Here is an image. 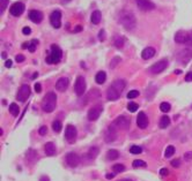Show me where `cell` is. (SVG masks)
I'll return each mask as SVG.
<instances>
[{
	"label": "cell",
	"instance_id": "obj_48",
	"mask_svg": "<svg viewBox=\"0 0 192 181\" xmlns=\"http://www.w3.org/2000/svg\"><path fill=\"white\" fill-rule=\"evenodd\" d=\"M171 165L174 167H178L179 165H180V160L179 159H175V160H173L171 162Z\"/></svg>",
	"mask_w": 192,
	"mask_h": 181
},
{
	"label": "cell",
	"instance_id": "obj_44",
	"mask_svg": "<svg viewBox=\"0 0 192 181\" xmlns=\"http://www.w3.org/2000/svg\"><path fill=\"white\" fill-rule=\"evenodd\" d=\"M184 159L185 160H191L192 159V151H188L184 153Z\"/></svg>",
	"mask_w": 192,
	"mask_h": 181
},
{
	"label": "cell",
	"instance_id": "obj_53",
	"mask_svg": "<svg viewBox=\"0 0 192 181\" xmlns=\"http://www.w3.org/2000/svg\"><path fill=\"white\" fill-rule=\"evenodd\" d=\"M40 181H50V179H49L48 177H45V175H43V177H41V179H40Z\"/></svg>",
	"mask_w": 192,
	"mask_h": 181
},
{
	"label": "cell",
	"instance_id": "obj_18",
	"mask_svg": "<svg viewBox=\"0 0 192 181\" xmlns=\"http://www.w3.org/2000/svg\"><path fill=\"white\" fill-rule=\"evenodd\" d=\"M137 125L141 129H145L148 126V118H147L145 112H139L137 117Z\"/></svg>",
	"mask_w": 192,
	"mask_h": 181
},
{
	"label": "cell",
	"instance_id": "obj_23",
	"mask_svg": "<svg viewBox=\"0 0 192 181\" xmlns=\"http://www.w3.org/2000/svg\"><path fill=\"white\" fill-rule=\"evenodd\" d=\"M101 19H102V14L100 11H94L92 13V16H90V21L93 24H98L101 22Z\"/></svg>",
	"mask_w": 192,
	"mask_h": 181
},
{
	"label": "cell",
	"instance_id": "obj_26",
	"mask_svg": "<svg viewBox=\"0 0 192 181\" xmlns=\"http://www.w3.org/2000/svg\"><path fill=\"white\" fill-rule=\"evenodd\" d=\"M98 152H100V150H98L97 147H92L88 150V157H89V159H95L96 157H97V155H98Z\"/></svg>",
	"mask_w": 192,
	"mask_h": 181
},
{
	"label": "cell",
	"instance_id": "obj_56",
	"mask_svg": "<svg viewBox=\"0 0 192 181\" xmlns=\"http://www.w3.org/2000/svg\"><path fill=\"white\" fill-rule=\"evenodd\" d=\"M80 30H81V27H77L74 31H75V32H78V31H80Z\"/></svg>",
	"mask_w": 192,
	"mask_h": 181
},
{
	"label": "cell",
	"instance_id": "obj_59",
	"mask_svg": "<svg viewBox=\"0 0 192 181\" xmlns=\"http://www.w3.org/2000/svg\"><path fill=\"white\" fill-rule=\"evenodd\" d=\"M175 73H176V74H180L182 72H180V70H175Z\"/></svg>",
	"mask_w": 192,
	"mask_h": 181
},
{
	"label": "cell",
	"instance_id": "obj_34",
	"mask_svg": "<svg viewBox=\"0 0 192 181\" xmlns=\"http://www.w3.org/2000/svg\"><path fill=\"white\" fill-rule=\"evenodd\" d=\"M130 152L133 153V155H139V153L142 152V148L139 147V145H132L130 148Z\"/></svg>",
	"mask_w": 192,
	"mask_h": 181
},
{
	"label": "cell",
	"instance_id": "obj_2",
	"mask_svg": "<svg viewBox=\"0 0 192 181\" xmlns=\"http://www.w3.org/2000/svg\"><path fill=\"white\" fill-rule=\"evenodd\" d=\"M125 85H126V83L124 80H121V79L115 80L107 90L108 100H117L121 96V94L123 92V90L125 89Z\"/></svg>",
	"mask_w": 192,
	"mask_h": 181
},
{
	"label": "cell",
	"instance_id": "obj_15",
	"mask_svg": "<svg viewBox=\"0 0 192 181\" xmlns=\"http://www.w3.org/2000/svg\"><path fill=\"white\" fill-rule=\"evenodd\" d=\"M25 4L23 2H14L9 8V13L13 16H20L25 12Z\"/></svg>",
	"mask_w": 192,
	"mask_h": 181
},
{
	"label": "cell",
	"instance_id": "obj_27",
	"mask_svg": "<svg viewBox=\"0 0 192 181\" xmlns=\"http://www.w3.org/2000/svg\"><path fill=\"white\" fill-rule=\"evenodd\" d=\"M170 125V118L168 115H163L160 120V127L161 128H167L168 126Z\"/></svg>",
	"mask_w": 192,
	"mask_h": 181
},
{
	"label": "cell",
	"instance_id": "obj_24",
	"mask_svg": "<svg viewBox=\"0 0 192 181\" xmlns=\"http://www.w3.org/2000/svg\"><path fill=\"white\" fill-rule=\"evenodd\" d=\"M105 80H107V74H105V72L101 70V72H98V73L96 74L95 81L97 84H103L105 82Z\"/></svg>",
	"mask_w": 192,
	"mask_h": 181
},
{
	"label": "cell",
	"instance_id": "obj_52",
	"mask_svg": "<svg viewBox=\"0 0 192 181\" xmlns=\"http://www.w3.org/2000/svg\"><path fill=\"white\" fill-rule=\"evenodd\" d=\"M113 177H115V174H112V173H108V174H107V175H105V178H107V179H112V178H113Z\"/></svg>",
	"mask_w": 192,
	"mask_h": 181
},
{
	"label": "cell",
	"instance_id": "obj_40",
	"mask_svg": "<svg viewBox=\"0 0 192 181\" xmlns=\"http://www.w3.org/2000/svg\"><path fill=\"white\" fill-rule=\"evenodd\" d=\"M138 96H139V91H138V90H131V91L127 94V98H128V99L137 98Z\"/></svg>",
	"mask_w": 192,
	"mask_h": 181
},
{
	"label": "cell",
	"instance_id": "obj_41",
	"mask_svg": "<svg viewBox=\"0 0 192 181\" xmlns=\"http://www.w3.org/2000/svg\"><path fill=\"white\" fill-rule=\"evenodd\" d=\"M98 39L101 41V42H103V41H105V31L102 29V30H100V32H98Z\"/></svg>",
	"mask_w": 192,
	"mask_h": 181
},
{
	"label": "cell",
	"instance_id": "obj_50",
	"mask_svg": "<svg viewBox=\"0 0 192 181\" xmlns=\"http://www.w3.org/2000/svg\"><path fill=\"white\" fill-rule=\"evenodd\" d=\"M35 91H36V92H41V91H42V87H41V84H40V83L35 84Z\"/></svg>",
	"mask_w": 192,
	"mask_h": 181
},
{
	"label": "cell",
	"instance_id": "obj_39",
	"mask_svg": "<svg viewBox=\"0 0 192 181\" xmlns=\"http://www.w3.org/2000/svg\"><path fill=\"white\" fill-rule=\"evenodd\" d=\"M119 62H121V58H119V57H115V58L111 60V62H110V68H115Z\"/></svg>",
	"mask_w": 192,
	"mask_h": 181
},
{
	"label": "cell",
	"instance_id": "obj_60",
	"mask_svg": "<svg viewBox=\"0 0 192 181\" xmlns=\"http://www.w3.org/2000/svg\"><path fill=\"white\" fill-rule=\"evenodd\" d=\"M121 181H132V180H130V179H125V180H121Z\"/></svg>",
	"mask_w": 192,
	"mask_h": 181
},
{
	"label": "cell",
	"instance_id": "obj_14",
	"mask_svg": "<svg viewBox=\"0 0 192 181\" xmlns=\"http://www.w3.org/2000/svg\"><path fill=\"white\" fill-rule=\"evenodd\" d=\"M137 6L139 7V9L144 11V12H148L155 8L154 2H152L151 0H136Z\"/></svg>",
	"mask_w": 192,
	"mask_h": 181
},
{
	"label": "cell",
	"instance_id": "obj_38",
	"mask_svg": "<svg viewBox=\"0 0 192 181\" xmlns=\"http://www.w3.org/2000/svg\"><path fill=\"white\" fill-rule=\"evenodd\" d=\"M113 171H115L116 173L124 172V171H125V166H124L123 164H116V165H113Z\"/></svg>",
	"mask_w": 192,
	"mask_h": 181
},
{
	"label": "cell",
	"instance_id": "obj_45",
	"mask_svg": "<svg viewBox=\"0 0 192 181\" xmlns=\"http://www.w3.org/2000/svg\"><path fill=\"white\" fill-rule=\"evenodd\" d=\"M25 56H22V54H17V56L15 57V60L17 61V62H23L25 61Z\"/></svg>",
	"mask_w": 192,
	"mask_h": 181
},
{
	"label": "cell",
	"instance_id": "obj_37",
	"mask_svg": "<svg viewBox=\"0 0 192 181\" xmlns=\"http://www.w3.org/2000/svg\"><path fill=\"white\" fill-rule=\"evenodd\" d=\"M127 110L130 112H136L138 110V104L134 102H131L127 104Z\"/></svg>",
	"mask_w": 192,
	"mask_h": 181
},
{
	"label": "cell",
	"instance_id": "obj_6",
	"mask_svg": "<svg viewBox=\"0 0 192 181\" xmlns=\"http://www.w3.org/2000/svg\"><path fill=\"white\" fill-rule=\"evenodd\" d=\"M167 67H168V60H167V59H162V60L155 62L154 65H152L151 68H149V72H151L152 74H160V73H162Z\"/></svg>",
	"mask_w": 192,
	"mask_h": 181
},
{
	"label": "cell",
	"instance_id": "obj_29",
	"mask_svg": "<svg viewBox=\"0 0 192 181\" xmlns=\"http://www.w3.org/2000/svg\"><path fill=\"white\" fill-rule=\"evenodd\" d=\"M26 156H27V160H31V162H34V160L37 158V153H36L35 150H32V149L28 150V152L26 153Z\"/></svg>",
	"mask_w": 192,
	"mask_h": 181
},
{
	"label": "cell",
	"instance_id": "obj_7",
	"mask_svg": "<svg viewBox=\"0 0 192 181\" xmlns=\"http://www.w3.org/2000/svg\"><path fill=\"white\" fill-rule=\"evenodd\" d=\"M74 90H75V94L78 96H82L86 91V80L83 76H78L77 80H75V84H74Z\"/></svg>",
	"mask_w": 192,
	"mask_h": 181
},
{
	"label": "cell",
	"instance_id": "obj_21",
	"mask_svg": "<svg viewBox=\"0 0 192 181\" xmlns=\"http://www.w3.org/2000/svg\"><path fill=\"white\" fill-rule=\"evenodd\" d=\"M155 53H156V51H155V49L154 47H146V49H144V51L141 52V57H142V59H145V60H148V59H151L153 57L155 56Z\"/></svg>",
	"mask_w": 192,
	"mask_h": 181
},
{
	"label": "cell",
	"instance_id": "obj_32",
	"mask_svg": "<svg viewBox=\"0 0 192 181\" xmlns=\"http://www.w3.org/2000/svg\"><path fill=\"white\" fill-rule=\"evenodd\" d=\"M61 122L59 121V120H55L53 122H52V129L55 130L56 133H59L60 130H61Z\"/></svg>",
	"mask_w": 192,
	"mask_h": 181
},
{
	"label": "cell",
	"instance_id": "obj_33",
	"mask_svg": "<svg viewBox=\"0 0 192 181\" xmlns=\"http://www.w3.org/2000/svg\"><path fill=\"white\" fill-rule=\"evenodd\" d=\"M170 109H171V106H170V104L167 103V102H163V103L160 104V110L162 112H165V113L170 111Z\"/></svg>",
	"mask_w": 192,
	"mask_h": 181
},
{
	"label": "cell",
	"instance_id": "obj_20",
	"mask_svg": "<svg viewBox=\"0 0 192 181\" xmlns=\"http://www.w3.org/2000/svg\"><path fill=\"white\" fill-rule=\"evenodd\" d=\"M29 19L34 22V23H41L42 20H43V13L40 11H36V9H32L29 12Z\"/></svg>",
	"mask_w": 192,
	"mask_h": 181
},
{
	"label": "cell",
	"instance_id": "obj_5",
	"mask_svg": "<svg viewBox=\"0 0 192 181\" xmlns=\"http://www.w3.org/2000/svg\"><path fill=\"white\" fill-rule=\"evenodd\" d=\"M102 111H103L102 104H95V105L88 111V114H87L88 120H90V121H95V120H97V119L100 118Z\"/></svg>",
	"mask_w": 192,
	"mask_h": 181
},
{
	"label": "cell",
	"instance_id": "obj_36",
	"mask_svg": "<svg viewBox=\"0 0 192 181\" xmlns=\"http://www.w3.org/2000/svg\"><path fill=\"white\" fill-rule=\"evenodd\" d=\"M133 167L134 168H138V167H146V163L144 162V160H140V159H136L134 162H133Z\"/></svg>",
	"mask_w": 192,
	"mask_h": 181
},
{
	"label": "cell",
	"instance_id": "obj_46",
	"mask_svg": "<svg viewBox=\"0 0 192 181\" xmlns=\"http://www.w3.org/2000/svg\"><path fill=\"white\" fill-rule=\"evenodd\" d=\"M185 81H186V82H191L192 81V72H189V73L185 75Z\"/></svg>",
	"mask_w": 192,
	"mask_h": 181
},
{
	"label": "cell",
	"instance_id": "obj_43",
	"mask_svg": "<svg viewBox=\"0 0 192 181\" xmlns=\"http://www.w3.org/2000/svg\"><path fill=\"white\" fill-rule=\"evenodd\" d=\"M38 133H40V135H45L46 133H48V127L46 126H42L41 128H40V130H38Z\"/></svg>",
	"mask_w": 192,
	"mask_h": 181
},
{
	"label": "cell",
	"instance_id": "obj_42",
	"mask_svg": "<svg viewBox=\"0 0 192 181\" xmlns=\"http://www.w3.org/2000/svg\"><path fill=\"white\" fill-rule=\"evenodd\" d=\"M0 2H1V13H4L8 5V0H0Z\"/></svg>",
	"mask_w": 192,
	"mask_h": 181
},
{
	"label": "cell",
	"instance_id": "obj_47",
	"mask_svg": "<svg viewBox=\"0 0 192 181\" xmlns=\"http://www.w3.org/2000/svg\"><path fill=\"white\" fill-rule=\"evenodd\" d=\"M22 32H23V35H30L31 34V29L29 28V27H25V28L22 29Z\"/></svg>",
	"mask_w": 192,
	"mask_h": 181
},
{
	"label": "cell",
	"instance_id": "obj_35",
	"mask_svg": "<svg viewBox=\"0 0 192 181\" xmlns=\"http://www.w3.org/2000/svg\"><path fill=\"white\" fill-rule=\"evenodd\" d=\"M37 44H38V41L37 39H32L31 42L29 43V46H28V50L32 53V52H35V50H36V46H37Z\"/></svg>",
	"mask_w": 192,
	"mask_h": 181
},
{
	"label": "cell",
	"instance_id": "obj_8",
	"mask_svg": "<svg viewBox=\"0 0 192 181\" xmlns=\"http://www.w3.org/2000/svg\"><path fill=\"white\" fill-rule=\"evenodd\" d=\"M50 23L56 29H59L61 27V12L59 9L53 11L50 15Z\"/></svg>",
	"mask_w": 192,
	"mask_h": 181
},
{
	"label": "cell",
	"instance_id": "obj_9",
	"mask_svg": "<svg viewBox=\"0 0 192 181\" xmlns=\"http://www.w3.org/2000/svg\"><path fill=\"white\" fill-rule=\"evenodd\" d=\"M30 96V87L28 84H23L21 85V88L19 89L17 91V95H16V99L19 102H26L28 98Z\"/></svg>",
	"mask_w": 192,
	"mask_h": 181
},
{
	"label": "cell",
	"instance_id": "obj_17",
	"mask_svg": "<svg viewBox=\"0 0 192 181\" xmlns=\"http://www.w3.org/2000/svg\"><path fill=\"white\" fill-rule=\"evenodd\" d=\"M191 59H192V51L189 50V49L182 50L178 53V60L183 65H186Z\"/></svg>",
	"mask_w": 192,
	"mask_h": 181
},
{
	"label": "cell",
	"instance_id": "obj_31",
	"mask_svg": "<svg viewBox=\"0 0 192 181\" xmlns=\"http://www.w3.org/2000/svg\"><path fill=\"white\" fill-rule=\"evenodd\" d=\"M175 153V148L173 147V145H169V147H167V149H165V158H170Z\"/></svg>",
	"mask_w": 192,
	"mask_h": 181
},
{
	"label": "cell",
	"instance_id": "obj_19",
	"mask_svg": "<svg viewBox=\"0 0 192 181\" xmlns=\"http://www.w3.org/2000/svg\"><path fill=\"white\" fill-rule=\"evenodd\" d=\"M69 84V80L67 77H60V79L57 81V83H56V89H57L58 91H60V92H64V91L67 89Z\"/></svg>",
	"mask_w": 192,
	"mask_h": 181
},
{
	"label": "cell",
	"instance_id": "obj_58",
	"mask_svg": "<svg viewBox=\"0 0 192 181\" xmlns=\"http://www.w3.org/2000/svg\"><path fill=\"white\" fill-rule=\"evenodd\" d=\"M37 76H38V73H35V74H34V75H32V79H36V77H37Z\"/></svg>",
	"mask_w": 192,
	"mask_h": 181
},
{
	"label": "cell",
	"instance_id": "obj_4",
	"mask_svg": "<svg viewBox=\"0 0 192 181\" xmlns=\"http://www.w3.org/2000/svg\"><path fill=\"white\" fill-rule=\"evenodd\" d=\"M61 57H63V51H61V49H60L58 45L53 44V45H51V53L46 57L45 61H46L48 64H50V65H52V64H58V62L61 60Z\"/></svg>",
	"mask_w": 192,
	"mask_h": 181
},
{
	"label": "cell",
	"instance_id": "obj_10",
	"mask_svg": "<svg viewBox=\"0 0 192 181\" xmlns=\"http://www.w3.org/2000/svg\"><path fill=\"white\" fill-rule=\"evenodd\" d=\"M77 128L72 125L66 126V129H65V139L69 143H74L75 140H77Z\"/></svg>",
	"mask_w": 192,
	"mask_h": 181
},
{
	"label": "cell",
	"instance_id": "obj_25",
	"mask_svg": "<svg viewBox=\"0 0 192 181\" xmlns=\"http://www.w3.org/2000/svg\"><path fill=\"white\" fill-rule=\"evenodd\" d=\"M118 157H119V152L117 150H115V149H111L107 152V159H109V160H115Z\"/></svg>",
	"mask_w": 192,
	"mask_h": 181
},
{
	"label": "cell",
	"instance_id": "obj_30",
	"mask_svg": "<svg viewBox=\"0 0 192 181\" xmlns=\"http://www.w3.org/2000/svg\"><path fill=\"white\" fill-rule=\"evenodd\" d=\"M124 42H125V38H124V37L117 36L116 39H115V46H116L117 49H122L124 46Z\"/></svg>",
	"mask_w": 192,
	"mask_h": 181
},
{
	"label": "cell",
	"instance_id": "obj_61",
	"mask_svg": "<svg viewBox=\"0 0 192 181\" xmlns=\"http://www.w3.org/2000/svg\"><path fill=\"white\" fill-rule=\"evenodd\" d=\"M63 1H71V0H63Z\"/></svg>",
	"mask_w": 192,
	"mask_h": 181
},
{
	"label": "cell",
	"instance_id": "obj_57",
	"mask_svg": "<svg viewBox=\"0 0 192 181\" xmlns=\"http://www.w3.org/2000/svg\"><path fill=\"white\" fill-rule=\"evenodd\" d=\"M1 56H2V59H6V56H7V54H6V52H2Z\"/></svg>",
	"mask_w": 192,
	"mask_h": 181
},
{
	"label": "cell",
	"instance_id": "obj_54",
	"mask_svg": "<svg viewBox=\"0 0 192 181\" xmlns=\"http://www.w3.org/2000/svg\"><path fill=\"white\" fill-rule=\"evenodd\" d=\"M28 46H29V43H25V44H22V47H23V49H26V47H28Z\"/></svg>",
	"mask_w": 192,
	"mask_h": 181
},
{
	"label": "cell",
	"instance_id": "obj_22",
	"mask_svg": "<svg viewBox=\"0 0 192 181\" xmlns=\"http://www.w3.org/2000/svg\"><path fill=\"white\" fill-rule=\"evenodd\" d=\"M44 151L46 153V156H53L57 151L56 149V145L52 142H48L45 145H44Z\"/></svg>",
	"mask_w": 192,
	"mask_h": 181
},
{
	"label": "cell",
	"instance_id": "obj_55",
	"mask_svg": "<svg viewBox=\"0 0 192 181\" xmlns=\"http://www.w3.org/2000/svg\"><path fill=\"white\" fill-rule=\"evenodd\" d=\"M189 44L192 45V31L190 32V41H189Z\"/></svg>",
	"mask_w": 192,
	"mask_h": 181
},
{
	"label": "cell",
	"instance_id": "obj_11",
	"mask_svg": "<svg viewBox=\"0 0 192 181\" xmlns=\"http://www.w3.org/2000/svg\"><path fill=\"white\" fill-rule=\"evenodd\" d=\"M113 125L121 129H128L130 125H131V120H130V118H127L125 115H121L113 121Z\"/></svg>",
	"mask_w": 192,
	"mask_h": 181
},
{
	"label": "cell",
	"instance_id": "obj_16",
	"mask_svg": "<svg viewBox=\"0 0 192 181\" xmlns=\"http://www.w3.org/2000/svg\"><path fill=\"white\" fill-rule=\"evenodd\" d=\"M65 159H66V163H67V165H69V167H77L79 165V163H80L79 156L74 152L67 153L66 157H65Z\"/></svg>",
	"mask_w": 192,
	"mask_h": 181
},
{
	"label": "cell",
	"instance_id": "obj_12",
	"mask_svg": "<svg viewBox=\"0 0 192 181\" xmlns=\"http://www.w3.org/2000/svg\"><path fill=\"white\" fill-rule=\"evenodd\" d=\"M190 41V32L179 30L175 34V42L178 44H189Z\"/></svg>",
	"mask_w": 192,
	"mask_h": 181
},
{
	"label": "cell",
	"instance_id": "obj_28",
	"mask_svg": "<svg viewBox=\"0 0 192 181\" xmlns=\"http://www.w3.org/2000/svg\"><path fill=\"white\" fill-rule=\"evenodd\" d=\"M9 112L13 114L14 117H17V115H19V113H20V110H19V106H17V104H15V103H12V104L9 105Z\"/></svg>",
	"mask_w": 192,
	"mask_h": 181
},
{
	"label": "cell",
	"instance_id": "obj_13",
	"mask_svg": "<svg viewBox=\"0 0 192 181\" xmlns=\"http://www.w3.org/2000/svg\"><path fill=\"white\" fill-rule=\"evenodd\" d=\"M117 139V130H116V126L112 125L108 127V129L105 130V134H104V140L107 143H111L113 142L115 140Z\"/></svg>",
	"mask_w": 192,
	"mask_h": 181
},
{
	"label": "cell",
	"instance_id": "obj_3",
	"mask_svg": "<svg viewBox=\"0 0 192 181\" xmlns=\"http://www.w3.org/2000/svg\"><path fill=\"white\" fill-rule=\"evenodd\" d=\"M56 104H57V95L55 92H49V94H46L45 97L43 98L42 109L44 112L50 113L56 109Z\"/></svg>",
	"mask_w": 192,
	"mask_h": 181
},
{
	"label": "cell",
	"instance_id": "obj_1",
	"mask_svg": "<svg viewBox=\"0 0 192 181\" xmlns=\"http://www.w3.org/2000/svg\"><path fill=\"white\" fill-rule=\"evenodd\" d=\"M118 22L126 30H133L137 26V19L131 11L124 9L118 14Z\"/></svg>",
	"mask_w": 192,
	"mask_h": 181
},
{
	"label": "cell",
	"instance_id": "obj_51",
	"mask_svg": "<svg viewBox=\"0 0 192 181\" xmlns=\"http://www.w3.org/2000/svg\"><path fill=\"white\" fill-rule=\"evenodd\" d=\"M12 65H13V62H12V60H6V62H5V66H6L7 68H9V67H12Z\"/></svg>",
	"mask_w": 192,
	"mask_h": 181
},
{
	"label": "cell",
	"instance_id": "obj_49",
	"mask_svg": "<svg viewBox=\"0 0 192 181\" xmlns=\"http://www.w3.org/2000/svg\"><path fill=\"white\" fill-rule=\"evenodd\" d=\"M168 173H169V171H168L167 168H161V170H160V174L163 175V177H165V175H168Z\"/></svg>",
	"mask_w": 192,
	"mask_h": 181
}]
</instances>
